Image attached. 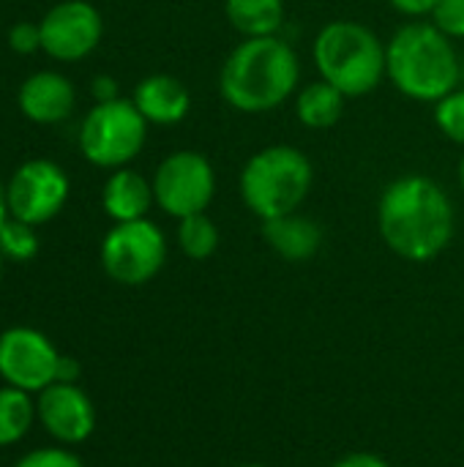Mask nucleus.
Returning <instances> with one entry per match:
<instances>
[{"instance_id":"obj_4","label":"nucleus","mask_w":464,"mask_h":467,"mask_svg":"<svg viewBox=\"0 0 464 467\" xmlns=\"http://www.w3.org/2000/svg\"><path fill=\"white\" fill-rule=\"evenodd\" d=\"M312 55L320 79L339 88L347 99L377 90L386 77V44L364 22H328L314 36Z\"/></svg>"},{"instance_id":"obj_23","label":"nucleus","mask_w":464,"mask_h":467,"mask_svg":"<svg viewBox=\"0 0 464 467\" xmlns=\"http://www.w3.org/2000/svg\"><path fill=\"white\" fill-rule=\"evenodd\" d=\"M432 25L451 41L464 38V0H438L432 8Z\"/></svg>"},{"instance_id":"obj_29","label":"nucleus","mask_w":464,"mask_h":467,"mask_svg":"<svg viewBox=\"0 0 464 467\" xmlns=\"http://www.w3.org/2000/svg\"><path fill=\"white\" fill-rule=\"evenodd\" d=\"M79 361H74L71 356H60L57 361V380L55 383H77L79 380Z\"/></svg>"},{"instance_id":"obj_31","label":"nucleus","mask_w":464,"mask_h":467,"mask_svg":"<svg viewBox=\"0 0 464 467\" xmlns=\"http://www.w3.org/2000/svg\"><path fill=\"white\" fill-rule=\"evenodd\" d=\"M459 183H462V189H464V156H462V161H459Z\"/></svg>"},{"instance_id":"obj_33","label":"nucleus","mask_w":464,"mask_h":467,"mask_svg":"<svg viewBox=\"0 0 464 467\" xmlns=\"http://www.w3.org/2000/svg\"><path fill=\"white\" fill-rule=\"evenodd\" d=\"M462 88H464V57H462Z\"/></svg>"},{"instance_id":"obj_12","label":"nucleus","mask_w":464,"mask_h":467,"mask_svg":"<svg viewBox=\"0 0 464 467\" xmlns=\"http://www.w3.org/2000/svg\"><path fill=\"white\" fill-rule=\"evenodd\" d=\"M36 416L63 446L85 443L96 430V408L77 383H52L38 394Z\"/></svg>"},{"instance_id":"obj_19","label":"nucleus","mask_w":464,"mask_h":467,"mask_svg":"<svg viewBox=\"0 0 464 467\" xmlns=\"http://www.w3.org/2000/svg\"><path fill=\"white\" fill-rule=\"evenodd\" d=\"M36 419V405L27 391L14 386L0 389V449L19 443L30 432Z\"/></svg>"},{"instance_id":"obj_2","label":"nucleus","mask_w":464,"mask_h":467,"mask_svg":"<svg viewBox=\"0 0 464 467\" xmlns=\"http://www.w3.org/2000/svg\"><path fill=\"white\" fill-rule=\"evenodd\" d=\"M301 82V60L279 36L243 38L224 60L219 74L222 99L246 115L282 107Z\"/></svg>"},{"instance_id":"obj_21","label":"nucleus","mask_w":464,"mask_h":467,"mask_svg":"<svg viewBox=\"0 0 464 467\" xmlns=\"http://www.w3.org/2000/svg\"><path fill=\"white\" fill-rule=\"evenodd\" d=\"M38 252V238L33 233V224L19 222V219H5L0 224V254L16 263L30 260Z\"/></svg>"},{"instance_id":"obj_28","label":"nucleus","mask_w":464,"mask_h":467,"mask_svg":"<svg viewBox=\"0 0 464 467\" xmlns=\"http://www.w3.org/2000/svg\"><path fill=\"white\" fill-rule=\"evenodd\" d=\"M93 96H96L98 104L115 101L118 99V82L112 77H96L93 79Z\"/></svg>"},{"instance_id":"obj_24","label":"nucleus","mask_w":464,"mask_h":467,"mask_svg":"<svg viewBox=\"0 0 464 467\" xmlns=\"http://www.w3.org/2000/svg\"><path fill=\"white\" fill-rule=\"evenodd\" d=\"M14 467H85L82 460L68 449H36L25 454Z\"/></svg>"},{"instance_id":"obj_10","label":"nucleus","mask_w":464,"mask_h":467,"mask_svg":"<svg viewBox=\"0 0 464 467\" xmlns=\"http://www.w3.org/2000/svg\"><path fill=\"white\" fill-rule=\"evenodd\" d=\"M5 200H8V213L19 222L27 224H44L49 219H55L60 213V208L68 200V178L66 172L46 159H33L25 161L8 189H5Z\"/></svg>"},{"instance_id":"obj_8","label":"nucleus","mask_w":464,"mask_h":467,"mask_svg":"<svg viewBox=\"0 0 464 467\" xmlns=\"http://www.w3.org/2000/svg\"><path fill=\"white\" fill-rule=\"evenodd\" d=\"M216 194V172L208 156L200 150H175L170 153L153 175L156 205L175 216L186 219L205 213Z\"/></svg>"},{"instance_id":"obj_11","label":"nucleus","mask_w":464,"mask_h":467,"mask_svg":"<svg viewBox=\"0 0 464 467\" xmlns=\"http://www.w3.org/2000/svg\"><path fill=\"white\" fill-rule=\"evenodd\" d=\"M41 49L55 60H79L90 55L104 33L101 14L85 0L57 3L41 19Z\"/></svg>"},{"instance_id":"obj_14","label":"nucleus","mask_w":464,"mask_h":467,"mask_svg":"<svg viewBox=\"0 0 464 467\" xmlns=\"http://www.w3.org/2000/svg\"><path fill=\"white\" fill-rule=\"evenodd\" d=\"M19 109L36 123H57L74 109V88L63 74L38 71L19 88Z\"/></svg>"},{"instance_id":"obj_22","label":"nucleus","mask_w":464,"mask_h":467,"mask_svg":"<svg viewBox=\"0 0 464 467\" xmlns=\"http://www.w3.org/2000/svg\"><path fill=\"white\" fill-rule=\"evenodd\" d=\"M435 123L438 129L457 145H464V88L459 85L449 96L435 104Z\"/></svg>"},{"instance_id":"obj_26","label":"nucleus","mask_w":464,"mask_h":467,"mask_svg":"<svg viewBox=\"0 0 464 467\" xmlns=\"http://www.w3.org/2000/svg\"><path fill=\"white\" fill-rule=\"evenodd\" d=\"M388 3L405 16H424V14H432L438 0H388Z\"/></svg>"},{"instance_id":"obj_30","label":"nucleus","mask_w":464,"mask_h":467,"mask_svg":"<svg viewBox=\"0 0 464 467\" xmlns=\"http://www.w3.org/2000/svg\"><path fill=\"white\" fill-rule=\"evenodd\" d=\"M8 219V200H5V189L0 186V224Z\"/></svg>"},{"instance_id":"obj_15","label":"nucleus","mask_w":464,"mask_h":467,"mask_svg":"<svg viewBox=\"0 0 464 467\" xmlns=\"http://www.w3.org/2000/svg\"><path fill=\"white\" fill-rule=\"evenodd\" d=\"M263 238L268 246L287 263H304L312 260L323 246V227L304 216V213H287L279 219L263 222Z\"/></svg>"},{"instance_id":"obj_34","label":"nucleus","mask_w":464,"mask_h":467,"mask_svg":"<svg viewBox=\"0 0 464 467\" xmlns=\"http://www.w3.org/2000/svg\"><path fill=\"white\" fill-rule=\"evenodd\" d=\"M241 467H265V465H241Z\"/></svg>"},{"instance_id":"obj_25","label":"nucleus","mask_w":464,"mask_h":467,"mask_svg":"<svg viewBox=\"0 0 464 467\" xmlns=\"http://www.w3.org/2000/svg\"><path fill=\"white\" fill-rule=\"evenodd\" d=\"M8 44L19 55H30L41 47V27L33 22H19L8 30Z\"/></svg>"},{"instance_id":"obj_17","label":"nucleus","mask_w":464,"mask_h":467,"mask_svg":"<svg viewBox=\"0 0 464 467\" xmlns=\"http://www.w3.org/2000/svg\"><path fill=\"white\" fill-rule=\"evenodd\" d=\"M345 101H347V96L339 88H334L325 79H317L298 90L295 115L306 129L325 131L339 123L342 112H345Z\"/></svg>"},{"instance_id":"obj_6","label":"nucleus","mask_w":464,"mask_h":467,"mask_svg":"<svg viewBox=\"0 0 464 467\" xmlns=\"http://www.w3.org/2000/svg\"><path fill=\"white\" fill-rule=\"evenodd\" d=\"M148 120L134 107V101L115 99L96 104L79 129V148L96 167H123L145 145Z\"/></svg>"},{"instance_id":"obj_27","label":"nucleus","mask_w":464,"mask_h":467,"mask_svg":"<svg viewBox=\"0 0 464 467\" xmlns=\"http://www.w3.org/2000/svg\"><path fill=\"white\" fill-rule=\"evenodd\" d=\"M334 467H391L383 457L377 454H366V451H356V454H347L342 457Z\"/></svg>"},{"instance_id":"obj_5","label":"nucleus","mask_w":464,"mask_h":467,"mask_svg":"<svg viewBox=\"0 0 464 467\" xmlns=\"http://www.w3.org/2000/svg\"><path fill=\"white\" fill-rule=\"evenodd\" d=\"M314 167L295 145H268L241 170V200L263 222L295 213L309 197Z\"/></svg>"},{"instance_id":"obj_16","label":"nucleus","mask_w":464,"mask_h":467,"mask_svg":"<svg viewBox=\"0 0 464 467\" xmlns=\"http://www.w3.org/2000/svg\"><path fill=\"white\" fill-rule=\"evenodd\" d=\"M156 202L153 197V183H148L139 172L134 170H118L107 178L104 192H101V205L109 219L118 222H137L145 219L150 205Z\"/></svg>"},{"instance_id":"obj_3","label":"nucleus","mask_w":464,"mask_h":467,"mask_svg":"<svg viewBox=\"0 0 464 467\" xmlns=\"http://www.w3.org/2000/svg\"><path fill=\"white\" fill-rule=\"evenodd\" d=\"M386 77L407 99L438 104L462 85V57L432 22H407L386 44Z\"/></svg>"},{"instance_id":"obj_9","label":"nucleus","mask_w":464,"mask_h":467,"mask_svg":"<svg viewBox=\"0 0 464 467\" xmlns=\"http://www.w3.org/2000/svg\"><path fill=\"white\" fill-rule=\"evenodd\" d=\"M57 361L60 353L36 328L16 326L0 334V378L5 386L41 394L57 380Z\"/></svg>"},{"instance_id":"obj_13","label":"nucleus","mask_w":464,"mask_h":467,"mask_svg":"<svg viewBox=\"0 0 464 467\" xmlns=\"http://www.w3.org/2000/svg\"><path fill=\"white\" fill-rule=\"evenodd\" d=\"M134 107L142 112L148 123L172 126L189 115L191 93L180 79L170 74H153V77H145L134 88Z\"/></svg>"},{"instance_id":"obj_1","label":"nucleus","mask_w":464,"mask_h":467,"mask_svg":"<svg viewBox=\"0 0 464 467\" xmlns=\"http://www.w3.org/2000/svg\"><path fill=\"white\" fill-rule=\"evenodd\" d=\"M377 230L397 257L407 263H429L443 254L454 238V202L429 175H402L380 194Z\"/></svg>"},{"instance_id":"obj_18","label":"nucleus","mask_w":464,"mask_h":467,"mask_svg":"<svg viewBox=\"0 0 464 467\" xmlns=\"http://www.w3.org/2000/svg\"><path fill=\"white\" fill-rule=\"evenodd\" d=\"M224 14L243 38L276 36L284 25L282 0H224Z\"/></svg>"},{"instance_id":"obj_20","label":"nucleus","mask_w":464,"mask_h":467,"mask_svg":"<svg viewBox=\"0 0 464 467\" xmlns=\"http://www.w3.org/2000/svg\"><path fill=\"white\" fill-rule=\"evenodd\" d=\"M178 244H180V252L189 260H208V257L216 254V249L222 244V235H219L216 222L208 213H194V216L180 219Z\"/></svg>"},{"instance_id":"obj_7","label":"nucleus","mask_w":464,"mask_h":467,"mask_svg":"<svg viewBox=\"0 0 464 467\" xmlns=\"http://www.w3.org/2000/svg\"><path fill=\"white\" fill-rule=\"evenodd\" d=\"M167 263L164 233L150 219L118 222L101 241V265L118 285H145Z\"/></svg>"},{"instance_id":"obj_32","label":"nucleus","mask_w":464,"mask_h":467,"mask_svg":"<svg viewBox=\"0 0 464 467\" xmlns=\"http://www.w3.org/2000/svg\"><path fill=\"white\" fill-rule=\"evenodd\" d=\"M0 276H3V254H0Z\"/></svg>"}]
</instances>
